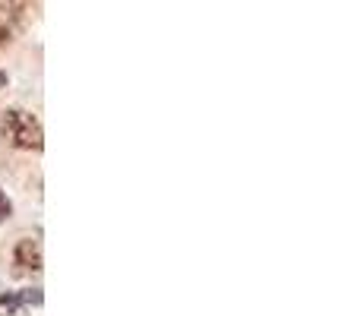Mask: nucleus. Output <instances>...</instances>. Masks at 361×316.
Here are the masks:
<instances>
[{"instance_id":"nucleus-3","label":"nucleus","mask_w":361,"mask_h":316,"mask_svg":"<svg viewBox=\"0 0 361 316\" xmlns=\"http://www.w3.org/2000/svg\"><path fill=\"white\" fill-rule=\"evenodd\" d=\"M23 304H42V288H32V291H23V294H0V310L6 313L19 310Z\"/></svg>"},{"instance_id":"nucleus-1","label":"nucleus","mask_w":361,"mask_h":316,"mask_svg":"<svg viewBox=\"0 0 361 316\" xmlns=\"http://www.w3.org/2000/svg\"><path fill=\"white\" fill-rule=\"evenodd\" d=\"M0 137L6 139L16 149H42L44 137H42V124H38L35 114L23 111V108H10L0 118Z\"/></svg>"},{"instance_id":"nucleus-4","label":"nucleus","mask_w":361,"mask_h":316,"mask_svg":"<svg viewBox=\"0 0 361 316\" xmlns=\"http://www.w3.org/2000/svg\"><path fill=\"white\" fill-rule=\"evenodd\" d=\"M10 212H13L10 199H6V193L0 190V222H6V218H10Z\"/></svg>"},{"instance_id":"nucleus-2","label":"nucleus","mask_w":361,"mask_h":316,"mask_svg":"<svg viewBox=\"0 0 361 316\" xmlns=\"http://www.w3.org/2000/svg\"><path fill=\"white\" fill-rule=\"evenodd\" d=\"M13 263H16V272H38L42 269V244L35 237H23L16 244Z\"/></svg>"},{"instance_id":"nucleus-5","label":"nucleus","mask_w":361,"mask_h":316,"mask_svg":"<svg viewBox=\"0 0 361 316\" xmlns=\"http://www.w3.org/2000/svg\"><path fill=\"white\" fill-rule=\"evenodd\" d=\"M6 38H10V32H6V29H0V42H6Z\"/></svg>"},{"instance_id":"nucleus-6","label":"nucleus","mask_w":361,"mask_h":316,"mask_svg":"<svg viewBox=\"0 0 361 316\" xmlns=\"http://www.w3.org/2000/svg\"><path fill=\"white\" fill-rule=\"evenodd\" d=\"M6 86V73H4V70H0V89H4Z\"/></svg>"}]
</instances>
